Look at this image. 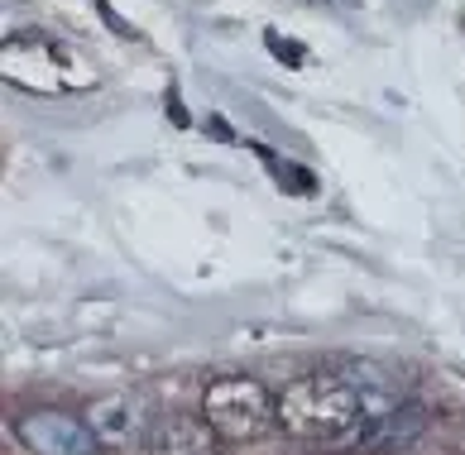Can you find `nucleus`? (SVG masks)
I'll list each match as a JSON object with an SVG mask.
<instances>
[{"mask_svg":"<svg viewBox=\"0 0 465 455\" xmlns=\"http://www.w3.org/2000/svg\"><path fill=\"white\" fill-rule=\"evenodd\" d=\"M393 408H403V383L370 360H351L292 379L279 393V427L298 441L365 446V436Z\"/></svg>","mask_w":465,"mask_h":455,"instance_id":"f257e3e1","label":"nucleus"},{"mask_svg":"<svg viewBox=\"0 0 465 455\" xmlns=\"http://www.w3.org/2000/svg\"><path fill=\"white\" fill-rule=\"evenodd\" d=\"M202 417L221 441H260L269 427H279V393L250 374H221L202 393Z\"/></svg>","mask_w":465,"mask_h":455,"instance_id":"f03ea898","label":"nucleus"},{"mask_svg":"<svg viewBox=\"0 0 465 455\" xmlns=\"http://www.w3.org/2000/svg\"><path fill=\"white\" fill-rule=\"evenodd\" d=\"M15 436L29 455H101V441L92 436L87 417L67 412H29L15 422Z\"/></svg>","mask_w":465,"mask_h":455,"instance_id":"7ed1b4c3","label":"nucleus"},{"mask_svg":"<svg viewBox=\"0 0 465 455\" xmlns=\"http://www.w3.org/2000/svg\"><path fill=\"white\" fill-rule=\"evenodd\" d=\"M216 446H221L216 427L193 412L153 417L144 431V455H216Z\"/></svg>","mask_w":465,"mask_h":455,"instance_id":"20e7f679","label":"nucleus"},{"mask_svg":"<svg viewBox=\"0 0 465 455\" xmlns=\"http://www.w3.org/2000/svg\"><path fill=\"white\" fill-rule=\"evenodd\" d=\"M87 427L101 446H130V441H144V402L134 393H106L87 408Z\"/></svg>","mask_w":465,"mask_h":455,"instance_id":"39448f33","label":"nucleus"},{"mask_svg":"<svg viewBox=\"0 0 465 455\" xmlns=\"http://www.w3.org/2000/svg\"><path fill=\"white\" fill-rule=\"evenodd\" d=\"M422 427H427V408L422 402H403V408H393L384 422L365 436V446H399V441H412Z\"/></svg>","mask_w":465,"mask_h":455,"instance_id":"423d86ee","label":"nucleus"}]
</instances>
